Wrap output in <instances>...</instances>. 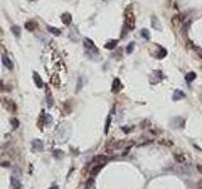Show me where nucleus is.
<instances>
[{"mask_svg":"<svg viewBox=\"0 0 202 189\" xmlns=\"http://www.w3.org/2000/svg\"><path fill=\"white\" fill-rule=\"evenodd\" d=\"M125 26H128L129 30H133L135 26V17L133 14V11L127 10L125 11Z\"/></svg>","mask_w":202,"mask_h":189,"instance_id":"obj_1","label":"nucleus"},{"mask_svg":"<svg viewBox=\"0 0 202 189\" xmlns=\"http://www.w3.org/2000/svg\"><path fill=\"white\" fill-rule=\"evenodd\" d=\"M83 45H85V48H86L89 52L97 53V51H99L97 47H96V45H95V43H94V42L90 39V38H85V39H83Z\"/></svg>","mask_w":202,"mask_h":189,"instance_id":"obj_2","label":"nucleus"},{"mask_svg":"<svg viewBox=\"0 0 202 189\" xmlns=\"http://www.w3.org/2000/svg\"><path fill=\"white\" fill-rule=\"evenodd\" d=\"M3 106H4V108H5L6 111H9V112H15V111H17V105H15L11 100H8V98L3 100Z\"/></svg>","mask_w":202,"mask_h":189,"instance_id":"obj_3","label":"nucleus"},{"mask_svg":"<svg viewBox=\"0 0 202 189\" xmlns=\"http://www.w3.org/2000/svg\"><path fill=\"white\" fill-rule=\"evenodd\" d=\"M43 141L39 139H36V140H33L32 141V149L33 151H36V153H41V151H43Z\"/></svg>","mask_w":202,"mask_h":189,"instance_id":"obj_4","label":"nucleus"},{"mask_svg":"<svg viewBox=\"0 0 202 189\" xmlns=\"http://www.w3.org/2000/svg\"><path fill=\"white\" fill-rule=\"evenodd\" d=\"M123 88V85H121V81L119 78H115L113 81V86H111V91H113V93H117V92H120V90Z\"/></svg>","mask_w":202,"mask_h":189,"instance_id":"obj_5","label":"nucleus"},{"mask_svg":"<svg viewBox=\"0 0 202 189\" xmlns=\"http://www.w3.org/2000/svg\"><path fill=\"white\" fill-rule=\"evenodd\" d=\"M186 97V94L183 91H181V90H176L174 91V93H173V96H172V100L173 101H180L182 100V98H185Z\"/></svg>","mask_w":202,"mask_h":189,"instance_id":"obj_6","label":"nucleus"},{"mask_svg":"<svg viewBox=\"0 0 202 189\" xmlns=\"http://www.w3.org/2000/svg\"><path fill=\"white\" fill-rule=\"evenodd\" d=\"M61 19H62V23L64 25H70L72 22V15L70 13H63L61 15Z\"/></svg>","mask_w":202,"mask_h":189,"instance_id":"obj_7","label":"nucleus"},{"mask_svg":"<svg viewBox=\"0 0 202 189\" xmlns=\"http://www.w3.org/2000/svg\"><path fill=\"white\" fill-rule=\"evenodd\" d=\"M33 79H34V83H36V86L38 88H42L43 87V81H42L41 76L37 73V72H33Z\"/></svg>","mask_w":202,"mask_h":189,"instance_id":"obj_8","label":"nucleus"},{"mask_svg":"<svg viewBox=\"0 0 202 189\" xmlns=\"http://www.w3.org/2000/svg\"><path fill=\"white\" fill-rule=\"evenodd\" d=\"M1 60H3V64H4V66H5L6 68H8V69H13V68H14V66H13V62H11V60L9 59V58H8V57L6 56H3V58H1Z\"/></svg>","mask_w":202,"mask_h":189,"instance_id":"obj_9","label":"nucleus"},{"mask_svg":"<svg viewBox=\"0 0 202 189\" xmlns=\"http://www.w3.org/2000/svg\"><path fill=\"white\" fill-rule=\"evenodd\" d=\"M108 160V156L106 155H96L92 159V163H100V164H104V163Z\"/></svg>","mask_w":202,"mask_h":189,"instance_id":"obj_10","label":"nucleus"},{"mask_svg":"<svg viewBox=\"0 0 202 189\" xmlns=\"http://www.w3.org/2000/svg\"><path fill=\"white\" fill-rule=\"evenodd\" d=\"M117 45V40H109L108 43L105 44V48L106 49H110V51H113V49H115V47Z\"/></svg>","mask_w":202,"mask_h":189,"instance_id":"obj_11","label":"nucleus"},{"mask_svg":"<svg viewBox=\"0 0 202 189\" xmlns=\"http://www.w3.org/2000/svg\"><path fill=\"white\" fill-rule=\"evenodd\" d=\"M152 24H153V28H155V29H158V30H162V25H161V23L158 22V19H157V17H152Z\"/></svg>","mask_w":202,"mask_h":189,"instance_id":"obj_12","label":"nucleus"},{"mask_svg":"<svg viewBox=\"0 0 202 189\" xmlns=\"http://www.w3.org/2000/svg\"><path fill=\"white\" fill-rule=\"evenodd\" d=\"M24 26H25L27 30H29V32H33V30L36 29V23H34L33 20H28V22L25 23Z\"/></svg>","mask_w":202,"mask_h":189,"instance_id":"obj_13","label":"nucleus"},{"mask_svg":"<svg viewBox=\"0 0 202 189\" xmlns=\"http://www.w3.org/2000/svg\"><path fill=\"white\" fill-rule=\"evenodd\" d=\"M102 166H104V164H99V165H95L92 169H91V175L95 176L96 174H99V172L102 169Z\"/></svg>","mask_w":202,"mask_h":189,"instance_id":"obj_14","label":"nucleus"},{"mask_svg":"<svg viewBox=\"0 0 202 189\" xmlns=\"http://www.w3.org/2000/svg\"><path fill=\"white\" fill-rule=\"evenodd\" d=\"M196 79V73L195 72H188L187 76H186V81H187V83H191L192 81H195Z\"/></svg>","mask_w":202,"mask_h":189,"instance_id":"obj_15","label":"nucleus"},{"mask_svg":"<svg viewBox=\"0 0 202 189\" xmlns=\"http://www.w3.org/2000/svg\"><path fill=\"white\" fill-rule=\"evenodd\" d=\"M10 181H11V187H13L14 189H19V188H20V181H19V180L17 179V178L11 176Z\"/></svg>","mask_w":202,"mask_h":189,"instance_id":"obj_16","label":"nucleus"},{"mask_svg":"<svg viewBox=\"0 0 202 189\" xmlns=\"http://www.w3.org/2000/svg\"><path fill=\"white\" fill-rule=\"evenodd\" d=\"M47 29L49 30V33L55 34V35H61V30H59L58 28H55V26H51V25H48V26H47Z\"/></svg>","mask_w":202,"mask_h":189,"instance_id":"obj_17","label":"nucleus"},{"mask_svg":"<svg viewBox=\"0 0 202 189\" xmlns=\"http://www.w3.org/2000/svg\"><path fill=\"white\" fill-rule=\"evenodd\" d=\"M11 32H13V34L17 38L20 37V26H18V25H13L11 26Z\"/></svg>","mask_w":202,"mask_h":189,"instance_id":"obj_18","label":"nucleus"},{"mask_svg":"<svg viewBox=\"0 0 202 189\" xmlns=\"http://www.w3.org/2000/svg\"><path fill=\"white\" fill-rule=\"evenodd\" d=\"M174 160H176L177 163H185L186 156L183 154H174Z\"/></svg>","mask_w":202,"mask_h":189,"instance_id":"obj_19","label":"nucleus"},{"mask_svg":"<svg viewBox=\"0 0 202 189\" xmlns=\"http://www.w3.org/2000/svg\"><path fill=\"white\" fill-rule=\"evenodd\" d=\"M140 34H142V37H143L145 40H149V39H150V32H149L148 29H142Z\"/></svg>","mask_w":202,"mask_h":189,"instance_id":"obj_20","label":"nucleus"},{"mask_svg":"<svg viewBox=\"0 0 202 189\" xmlns=\"http://www.w3.org/2000/svg\"><path fill=\"white\" fill-rule=\"evenodd\" d=\"M45 98H47V104L48 106H53V97L51 94V91L47 90V93H45Z\"/></svg>","mask_w":202,"mask_h":189,"instance_id":"obj_21","label":"nucleus"},{"mask_svg":"<svg viewBox=\"0 0 202 189\" xmlns=\"http://www.w3.org/2000/svg\"><path fill=\"white\" fill-rule=\"evenodd\" d=\"M52 154H53V158H56V159H61V158L63 156V151L62 150H58V149L55 150Z\"/></svg>","mask_w":202,"mask_h":189,"instance_id":"obj_22","label":"nucleus"},{"mask_svg":"<svg viewBox=\"0 0 202 189\" xmlns=\"http://www.w3.org/2000/svg\"><path fill=\"white\" fill-rule=\"evenodd\" d=\"M166 56H167V51H166L164 48H161V47H159V53L157 54V57H158V58H164Z\"/></svg>","mask_w":202,"mask_h":189,"instance_id":"obj_23","label":"nucleus"},{"mask_svg":"<svg viewBox=\"0 0 202 189\" xmlns=\"http://www.w3.org/2000/svg\"><path fill=\"white\" fill-rule=\"evenodd\" d=\"M173 24L174 25H177V24H181L182 23V18H181V15H176V17H173Z\"/></svg>","mask_w":202,"mask_h":189,"instance_id":"obj_24","label":"nucleus"},{"mask_svg":"<svg viewBox=\"0 0 202 189\" xmlns=\"http://www.w3.org/2000/svg\"><path fill=\"white\" fill-rule=\"evenodd\" d=\"M134 47H135V43H129L128 44V47H127V53H128V54L133 53V51H134Z\"/></svg>","mask_w":202,"mask_h":189,"instance_id":"obj_25","label":"nucleus"},{"mask_svg":"<svg viewBox=\"0 0 202 189\" xmlns=\"http://www.w3.org/2000/svg\"><path fill=\"white\" fill-rule=\"evenodd\" d=\"M43 116H44V124L45 125H49L52 122V117H51V115H44L43 113Z\"/></svg>","mask_w":202,"mask_h":189,"instance_id":"obj_26","label":"nucleus"},{"mask_svg":"<svg viewBox=\"0 0 202 189\" xmlns=\"http://www.w3.org/2000/svg\"><path fill=\"white\" fill-rule=\"evenodd\" d=\"M110 122H111V116H109V117H108V120H106V125H105V132H106V134H108V132H109Z\"/></svg>","mask_w":202,"mask_h":189,"instance_id":"obj_27","label":"nucleus"},{"mask_svg":"<svg viewBox=\"0 0 202 189\" xmlns=\"http://www.w3.org/2000/svg\"><path fill=\"white\" fill-rule=\"evenodd\" d=\"M11 126H13V129H18L19 126V121L17 119H13L11 120Z\"/></svg>","mask_w":202,"mask_h":189,"instance_id":"obj_28","label":"nucleus"},{"mask_svg":"<svg viewBox=\"0 0 202 189\" xmlns=\"http://www.w3.org/2000/svg\"><path fill=\"white\" fill-rule=\"evenodd\" d=\"M66 113H70L71 112V107H70V105H68V102H66Z\"/></svg>","mask_w":202,"mask_h":189,"instance_id":"obj_29","label":"nucleus"},{"mask_svg":"<svg viewBox=\"0 0 202 189\" xmlns=\"http://www.w3.org/2000/svg\"><path fill=\"white\" fill-rule=\"evenodd\" d=\"M197 188H199V189H202V179L199 180V183H197Z\"/></svg>","mask_w":202,"mask_h":189,"instance_id":"obj_30","label":"nucleus"},{"mask_svg":"<svg viewBox=\"0 0 202 189\" xmlns=\"http://www.w3.org/2000/svg\"><path fill=\"white\" fill-rule=\"evenodd\" d=\"M131 129H133V127H123V130H124L125 132H130L129 130H131Z\"/></svg>","mask_w":202,"mask_h":189,"instance_id":"obj_31","label":"nucleus"},{"mask_svg":"<svg viewBox=\"0 0 202 189\" xmlns=\"http://www.w3.org/2000/svg\"><path fill=\"white\" fill-rule=\"evenodd\" d=\"M14 170H15V174L18 175V174H19V168H18V166H14Z\"/></svg>","mask_w":202,"mask_h":189,"instance_id":"obj_32","label":"nucleus"},{"mask_svg":"<svg viewBox=\"0 0 202 189\" xmlns=\"http://www.w3.org/2000/svg\"><path fill=\"white\" fill-rule=\"evenodd\" d=\"M3 88H4V85H3V82H0V92L3 91Z\"/></svg>","mask_w":202,"mask_h":189,"instance_id":"obj_33","label":"nucleus"},{"mask_svg":"<svg viewBox=\"0 0 202 189\" xmlns=\"http://www.w3.org/2000/svg\"><path fill=\"white\" fill-rule=\"evenodd\" d=\"M197 53H199V56L202 58V51H201V49H199V51H197Z\"/></svg>","mask_w":202,"mask_h":189,"instance_id":"obj_34","label":"nucleus"},{"mask_svg":"<svg viewBox=\"0 0 202 189\" xmlns=\"http://www.w3.org/2000/svg\"><path fill=\"white\" fill-rule=\"evenodd\" d=\"M49 189H59L58 187H57V185H52V187L51 188H49Z\"/></svg>","mask_w":202,"mask_h":189,"instance_id":"obj_35","label":"nucleus"},{"mask_svg":"<svg viewBox=\"0 0 202 189\" xmlns=\"http://www.w3.org/2000/svg\"><path fill=\"white\" fill-rule=\"evenodd\" d=\"M200 100H201V104H202V93L200 94Z\"/></svg>","mask_w":202,"mask_h":189,"instance_id":"obj_36","label":"nucleus"}]
</instances>
